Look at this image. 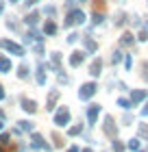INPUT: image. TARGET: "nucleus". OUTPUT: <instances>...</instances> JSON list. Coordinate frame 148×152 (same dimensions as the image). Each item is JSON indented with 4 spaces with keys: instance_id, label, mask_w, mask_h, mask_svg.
I'll return each mask as SVG.
<instances>
[{
    "instance_id": "obj_3",
    "label": "nucleus",
    "mask_w": 148,
    "mask_h": 152,
    "mask_svg": "<svg viewBox=\"0 0 148 152\" xmlns=\"http://www.w3.org/2000/svg\"><path fill=\"white\" fill-rule=\"evenodd\" d=\"M94 91H96V85H85V87H83V91H81V98L85 100L87 96H91Z\"/></svg>"
},
{
    "instance_id": "obj_7",
    "label": "nucleus",
    "mask_w": 148,
    "mask_h": 152,
    "mask_svg": "<svg viewBox=\"0 0 148 152\" xmlns=\"http://www.w3.org/2000/svg\"><path fill=\"white\" fill-rule=\"evenodd\" d=\"M133 98H135V100H142V98H146V91H135V94H133Z\"/></svg>"
},
{
    "instance_id": "obj_10",
    "label": "nucleus",
    "mask_w": 148,
    "mask_h": 152,
    "mask_svg": "<svg viewBox=\"0 0 148 152\" xmlns=\"http://www.w3.org/2000/svg\"><path fill=\"white\" fill-rule=\"evenodd\" d=\"M2 96H4V91H2V89H0V98H2Z\"/></svg>"
},
{
    "instance_id": "obj_5",
    "label": "nucleus",
    "mask_w": 148,
    "mask_h": 152,
    "mask_svg": "<svg viewBox=\"0 0 148 152\" xmlns=\"http://www.w3.org/2000/svg\"><path fill=\"white\" fill-rule=\"evenodd\" d=\"M24 109H26L29 113H33V111H35V104H33L31 100H24Z\"/></svg>"
},
{
    "instance_id": "obj_8",
    "label": "nucleus",
    "mask_w": 148,
    "mask_h": 152,
    "mask_svg": "<svg viewBox=\"0 0 148 152\" xmlns=\"http://www.w3.org/2000/svg\"><path fill=\"white\" fill-rule=\"evenodd\" d=\"M0 70H9V61L7 59H0Z\"/></svg>"
},
{
    "instance_id": "obj_4",
    "label": "nucleus",
    "mask_w": 148,
    "mask_h": 152,
    "mask_svg": "<svg viewBox=\"0 0 148 152\" xmlns=\"http://www.w3.org/2000/svg\"><path fill=\"white\" fill-rule=\"evenodd\" d=\"M98 109H100L98 104H91V111L87 113V115H89V122H94V120H96V115H98Z\"/></svg>"
},
{
    "instance_id": "obj_1",
    "label": "nucleus",
    "mask_w": 148,
    "mask_h": 152,
    "mask_svg": "<svg viewBox=\"0 0 148 152\" xmlns=\"http://www.w3.org/2000/svg\"><path fill=\"white\" fill-rule=\"evenodd\" d=\"M0 46H2V48H7V50H9V52H13V54H24V50H22V48H20V46H15V44H13V41H0Z\"/></svg>"
},
{
    "instance_id": "obj_11",
    "label": "nucleus",
    "mask_w": 148,
    "mask_h": 152,
    "mask_svg": "<svg viewBox=\"0 0 148 152\" xmlns=\"http://www.w3.org/2000/svg\"><path fill=\"white\" fill-rule=\"evenodd\" d=\"M0 11H2V4H0Z\"/></svg>"
},
{
    "instance_id": "obj_2",
    "label": "nucleus",
    "mask_w": 148,
    "mask_h": 152,
    "mask_svg": "<svg viewBox=\"0 0 148 152\" xmlns=\"http://www.w3.org/2000/svg\"><path fill=\"white\" fill-rule=\"evenodd\" d=\"M66 122H68V109H61V111L57 113V124H59V126H63Z\"/></svg>"
},
{
    "instance_id": "obj_6",
    "label": "nucleus",
    "mask_w": 148,
    "mask_h": 152,
    "mask_svg": "<svg viewBox=\"0 0 148 152\" xmlns=\"http://www.w3.org/2000/svg\"><path fill=\"white\" fill-rule=\"evenodd\" d=\"M54 31H57V26H54V24H46V33H48V35H52Z\"/></svg>"
},
{
    "instance_id": "obj_9",
    "label": "nucleus",
    "mask_w": 148,
    "mask_h": 152,
    "mask_svg": "<svg viewBox=\"0 0 148 152\" xmlns=\"http://www.w3.org/2000/svg\"><path fill=\"white\" fill-rule=\"evenodd\" d=\"M144 115H148V104H146V109H144Z\"/></svg>"
}]
</instances>
